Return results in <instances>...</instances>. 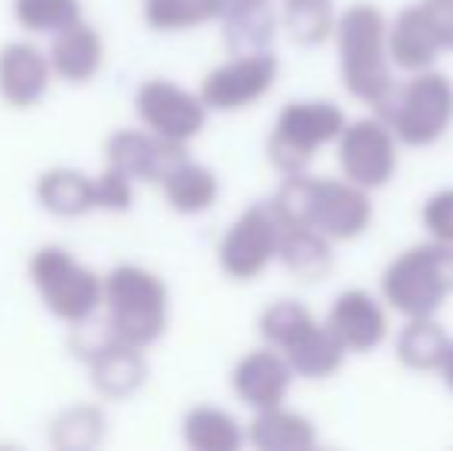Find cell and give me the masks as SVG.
<instances>
[{
    "instance_id": "13",
    "label": "cell",
    "mask_w": 453,
    "mask_h": 451,
    "mask_svg": "<svg viewBox=\"0 0 453 451\" xmlns=\"http://www.w3.org/2000/svg\"><path fill=\"white\" fill-rule=\"evenodd\" d=\"M185 155H188V145L167 143V139L149 133L145 127H118L102 143L105 164L127 174L136 186L139 183L157 186L164 180V174Z\"/></svg>"
},
{
    "instance_id": "24",
    "label": "cell",
    "mask_w": 453,
    "mask_h": 451,
    "mask_svg": "<svg viewBox=\"0 0 453 451\" xmlns=\"http://www.w3.org/2000/svg\"><path fill=\"white\" fill-rule=\"evenodd\" d=\"M182 442L191 451H238L244 446V427L219 405H195L182 417Z\"/></svg>"
},
{
    "instance_id": "5",
    "label": "cell",
    "mask_w": 453,
    "mask_h": 451,
    "mask_svg": "<svg viewBox=\"0 0 453 451\" xmlns=\"http://www.w3.org/2000/svg\"><path fill=\"white\" fill-rule=\"evenodd\" d=\"M376 114L386 118L401 145L429 149L444 139L453 124V81L435 68L413 72L411 81L395 84L386 105Z\"/></svg>"
},
{
    "instance_id": "7",
    "label": "cell",
    "mask_w": 453,
    "mask_h": 451,
    "mask_svg": "<svg viewBox=\"0 0 453 451\" xmlns=\"http://www.w3.org/2000/svg\"><path fill=\"white\" fill-rule=\"evenodd\" d=\"M133 112L139 118V127L176 145L195 143L210 118L201 93L170 78H145L133 93Z\"/></svg>"
},
{
    "instance_id": "29",
    "label": "cell",
    "mask_w": 453,
    "mask_h": 451,
    "mask_svg": "<svg viewBox=\"0 0 453 451\" xmlns=\"http://www.w3.org/2000/svg\"><path fill=\"white\" fill-rule=\"evenodd\" d=\"M315 325L318 319L311 315V309L299 300H274L259 313V338H263L265 346L278 349V353H287Z\"/></svg>"
},
{
    "instance_id": "23",
    "label": "cell",
    "mask_w": 453,
    "mask_h": 451,
    "mask_svg": "<svg viewBox=\"0 0 453 451\" xmlns=\"http://www.w3.org/2000/svg\"><path fill=\"white\" fill-rule=\"evenodd\" d=\"M108 415L96 402H72L50 421L47 439L56 451H93L105 442Z\"/></svg>"
},
{
    "instance_id": "8",
    "label": "cell",
    "mask_w": 453,
    "mask_h": 451,
    "mask_svg": "<svg viewBox=\"0 0 453 451\" xmlns=\"http://www.w3.org/2000/svg\"><path fill=\"white\" fill-rule=\"evenodd\" d=\"M284 223L274 217V211L265 205H250L234 217V223L226 229L216 260L226 278L238 284H250L263 276L265 269L278 260V245Z\"/></svg>"
},
{
    "instance_id": "34",
    "label": "cell",
    "mask_w": 453,
    "mask_h": 451,
    "mask_svg": "<svg viewBox=\"0 0 453 451\" xmlns=\"http://www.w3.org/2000/svg\"><path fill=\"white\" fill-rule=\"evenodd\" d=\"M444 50H453V0H419Z\"/></svg>"
},
{
    "instance_id": "10",
    "label": "cell",
    "mask_w": 453,
    "mask_h": 451,
    "mask_svg": "<svg viewBox=\"0 0 453 451\" xmlns=\"http://www.w3.org/2000/svg\"><path fill=\"white\" fill-rule=\"evenodd\" d=\"M336 161L349 183L376 192L388 186L398 170V139L386 118L370 114V118L346 121L340 139H336Z\"/></svg>"
},
{
    "instance_id": "31",
    "label": "cell",
    "mask_w": 453,
    "mask_h": 451,
    "mask_svg": "<svg viewBox=\"0 0 453 451\" xmlns=\"http://www.w3.org/2000/svg\"><path fill=\"white\" fill-rule=\"evenodd\" d=\"M222 37H226L232 53H259L272 50L274 31H278V16L272 6H253V10H234L219 19Z\"/></svg>"
},
{
    "instance_id": "26",
    "label": "cell",
    "mask_w": 453,
    "mask_h": 451,
    "mask_svg": "<svg viewBox=\"0 0 453 451\" xmlns=\"http://www.w3.org/2000/svg\"><path fill=\"white\" fill-rule=\"evenodd\" d=\"M287 362H290L293 374L305 380H327L346 365V349L342 343L327 331L324 322H318L303 340L293 343L287 353H280Z\"/></svg>"
},
{
    "instance_id": "4",
    "label": "cell",
    "mask_w": 453,
    "mask_h": 451,
    "mask_svg": "<svg viewBox=\"0 0 453 451\" xmlns=\"http://www.w3.org/2000/svg\"><path fill=\"white\" fill-rule=\"evenodd\" d=\"M382 303L404 319H426L453 297V247L423 241L401 251L380 278Z\"/></svg>"
},
{
    "instance_id": "17",
    "label": "cell",
    "mask_w": 453,
    "mask_h": 451,
    "mask_svg": "<svg viewBox=\"0 0 453 451\" xmlns=\"http://www.w3.org/2000/svg\"><path fill=\"white\" fill-rule=\"evenodd\" d=\"M293 368L278 349L259 346L244 353L232 368V393L238 396V402H244L250 411L274 408L284 405L293 386Z\"/></svg>"
},
{
    "instance_id": "12",
    "label": "cell",
    "mask_w": 453,
    "mask_h": 451,
    "mask_svg": "<svg viewBox=\"0 0 453 451\" xmlns=\"http://www.w3.org/2000/svg\"><path fill=\"white\" fill-rule=\"evenodd\" d=\"M373 192L342 180H324L315 176V189H311V214L309 226L327 235L334 245L342 241H355L373 223Z\"/></svg>"
},
{
    "instance_id": "35",
    "label": "cell",
    "mask_w": 453,
    "mask_h": 451,
    "mask_svg": "<svg viewBox=\"0 0 453 451\" xmlns=\"http://www.w3.org/2000/svg\"><path fill=\"white\" fill-rule=\"evenodd\" d=\"M438 374H441V380H444V386L453 393V340H450V346H448V353H444V359H441V365H438Z\"/></svg>"
},
{
    "instance_id": "11",
    "label": "cell",
    "mask_w": 453,
    "mask_h": 451,
    "mask_svg": "<svg viewBox=\"0 0 453 451\" xmlns=\"http://www.w3.org/2000/svg\"><path fill=\"white\" fill-rule=\"evenodd\" d=\"M81 353H84L87 362L90 386L102 402H127V399L139 396L151 377L149 355H145L149 349L114 340L105 331H102L99 340H93Z\"/></svg>"
},
{
    "instance_id": "33",
    "label": "cell",
    "mask_w": 453,
    "mask_h": 451,
    "mask_svg": "<svg viewBox=\"0 0 453 451\" xmlns=\"http://www.w3.org/2000/svg\"><path fill=\"white\" fill-rule=\"evenodd\" d=\"M423 226L432 241L453 247V189H441L423 205Z\"/></svg>"
},
{
    "instance_id": "2",
    "label": "cell",
    "mask_w": 453,
    "mask_h": 451,
    "mask_svg": "<svg viewBox=\"0 0 453 451\" xmlns=\"http://www.w3.org/2000/svg\"><path fill=\"white\" fill-rule=\"evenodd\" d=\"M388 19L376 4H352L336 16L334 41L340 53V74L349 97L361 99L373 112L386 105L395 90L392 62L386 47Z\"/></svg>"
},
{
    "instance_id": "36",
    "label": "cell",
    "mask_w": 453,
    "mask_h": 451,
    "mask_svg": "<svg viewBox=\"0 0 453 451\" xmlns=\"http://www.w3.org/2000/svg\"><path fill=\"white\" fill-rule=\"evenodd\" d=\"M253 6H272V0H226V12L253 10ZM226 12H222V16H226Z\"/></svg>"
},
{
    "instance_id": "9",
    "label": "cell",
    "mask_w": 453,
    "mask_h": 451,
    "mask_svg": "<svg viewBox=\"0 0 453 451\" xmlns=\"http://www.w3.org/2000/svg\"><path fill=\"white\" fill-rule=\"evenodd\" d=\"M280 62L272 50H259V53H232V59L219 62L203 74L201 93L203 105L210 112H244L253 109L259 99H265L278 84Z\"/></svg>"
},
{
    "instance_id": "19",
    "label": "cell",
    "mask_w": 453,
    "mask_h": 451,
    "mask_svg": "<svg viewBox=\"0 0 453 451\" xmlns=\"http://www.w3.org/2000/svg\"><path fill=\"white\" fill-rule=\"evenodd\" d=\"M35 201L43 214L59 220H81L87 214H96L93 174L68 167V164L41 170L35 180Z\"/></svg>"
},
{
    "instance_id": "14",
    "label": "cell",
    "mask_w": 453,
    "mask_h": 451,
    "mask_svg": "<svg viewBox=\"0 0 453 451\" xmlns=\"http://www.w3.org/2000/svg\"><path fill=\"white\" fill-rule=\"evenodd\" d=\"M56 84L50 56L28 37L6 41L0 47V103L12 112H31L47 99Z\"/></svg>"
},
{
    "instance_id": "28",
    "label": "cell",
    "mask_w": 453,
    "mask_h": 451,
    "mask_svg": "<svg viewBox=\"0 0 453 451\" xmlns=\"http://www.w3.org/2000/svg\"><path fill=\"white\" fill-rule=\"evenodd\" d=\"M334 0H280V22L299 47H321L334 37L336 28Z\"/></svg>"
},
{
    "instance_id": "18",
    "label": "cell",
    "mask_w": 453,
    "mask_h": 451,
    "mask_svg": "<svg viewBox=\"0 0 453 451\" xmlns=\"http://www.w3.org/2000/svg\"><path fill=\"white\" fill-rule=\"evenodd\" d=\"M386 47H388V62H392V68H401V72H407V74L435 68L438 56L444 53V47H441V41H438L435 28H432L429 16H426L423 4L404 6V10L388 22Z\"/></svg>"
},
{
    "instance_id": "32",
    "label": "cell",
    "mask_w": 453,
    "mask_h": 451,
    "mask_svg": "<svg viewBox=\"0 0 453 451\" xmlns=\"http://www.w3.org/2000/svg\"><path fill=\"white\" fill-rule=\"evenodd\" d=\"M96 186V211L102 214H127L136 201V183L120 174L111 164H102L99 174H93Z\"/></svg>"
},
{
    "instance_id": "6",
    "label": "cell",
    "mask_w": 453,
    "mask_h": 451,
    "mask_svg": "<svg viewBox=\"0 0 453 451\" xmlns=\"http://www.w3.org/2000/svg\"><path fill=\"white\" fill-rule=\"evenodd\" d=\"M346 121V112L327 99H293L278 112L265 139L269 164L280 176L303 174L311 167L318 152L340 139Z\"/></svg>"
},
{
    "instance_id": "30",
    "label": "cell",
    "mask_w": 453,
    "mask_h": 451,
    "mask_svg": "<svg viewBox=\"0 0 453 451\" xmlns=\"http://www.w3.org/2000/svg\"><path fill=\"white\" fill-rule=\"evenodd\" d=\"M12 22L31 37H53L84 19V0H12Z\"/></svg>"
},
{
    "instance_id": "25",
    "label": "cell",
    "mask_w": 453,
    "mask_h": 451,
    "mask_svg": "<svg viewBox=\"0 0 453 451\" xmlns=\"http://www.w3.org/2000/svg\"><path fill=\"white\" fill-rule=\"evenodd\" d=\"M226 12V0H142V22L157 35H185V31L213 25Z\"/></svg>"
},
{
    "instance_id": "3",
    "label": "cell",
    "mask_w": 453,
    "mask_h": 451,
    "mask_svg": "<svg viewBox=\"0 0 453 451\" xmlns=\"http://www.w3.org/2000/svg\"><path fill=\"white\" fill-rule=\"evenodd\" d=\"M28 282L56 322L84 328L99 319L102 272L87 266L62 245H41L28 260Z\"/></svg>"
},
{
    "instance_id": "22",
    "label": "cell",
    "mask_w": 453,
    "mask_h": 451,
    "mask_svg": "<svg viewBox=\"0 0 453 451\" xmlns=\"http://www.w3.org/2000/svg\"><path fill=\"white\" fill-rule=\"evenodd\" d=\"M244 442L259 451H309L318 446V430L299 411L287 405L253 411L250 424L244 427Z\"/></svg>"
},
{
    "instance_id": "21",
    "label": "cell",
    "mask_w": 453,
    "mask_h": 451,
    "mask_svg": "<svg viewBox=\"0 0 453 451\" xmlns=\"http://www.w3.org/2000/svg\"><path fill=\"white\" fill-rule=\"evenodd\" d=\"M278 263L296 282L318 284L330 278V272L336 269L334 241L311 226H284L278 245Z\"/></svg>"
},
{
    "instance_id": "16",
    "label": "cell",
    "mask_w": 453,
    "mask_h": 451,
    "mask_svg": "<svg viewBox=\"0 0 453 451\" xmlns=\"http://www.w3.org/2000/svg\"><path fill=\"white\" fill-rule=\"evenodd\" d=\"M47 56L56 81L68 87H87L105 72L108 43L102 31L84 16L50 37Z\"/></svg>"
},
{
    "instance_id": "15",
    "label": "cell",
    "mask_w": 453,
    "mask_h": 451,
    "mask_svg": "<svg viewBox=\"0 0 453 451\" xmlns=\"http://www.w3.org/2000/svg\"><path fill=\"white\" fill-rule=\"evenodd\" d=\"M327 331L342 343L349 355H367L382 340L388 338V313L382 307L380 297H373L364 288H349L330 303L327 319H324Z\"/></svg>"
},
{
    "instance_id": "20",
    "label": "cell",
    "mask_w": 453,
    "mask_h": 451,
    "mask_svg": "<svg viewBox=\"0 0 453 451\" xmlns=\"http://www.w3.org/2000/svg\"><path fill=\"white\" fill-rule=\"evenodd\" d=\"M157 189H161L170 211L180 214V217H201V214L213 211L222 192L216 170L195 161V158H188V155L180 158V161L164 174Z\"/></svg>"
},
{
    "instance_id": "27",
    "label": "cell",
    "mask_w": 453,
    "mask_h": 451,
    "mask_svg": "<svg viewBox=\"0 0 453 451\" xmlns=\"http://www.w3.org/2000/svg\"><path fill=\"white\" fill-rule=\"evenodd\" d=\"M448 346H450L448 331L438 325L435 315H426V319H407V325L401 328L398 340H395V355L411 371L432 374L438 371Z\"/></svg>"
},
{
    "instance_id": "1",
    "label": "cell",
    "mask_w": 453,
    "mask_h": 451,
    "mask_svg": "<svg viewBox=\"0 0 453 451\" xmlns=\"http://www.w3.org/2000/svg\"><path fill=\"white\" fill-rule=\"evenodd\" d=\"M170 284L142 263H118L102 272V331L114 340L151 349L170 328Z\"/></svg>"
}]
</instances>
